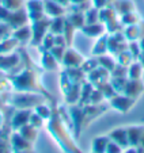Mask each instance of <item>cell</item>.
Masks as SVG:
<instances>
[{
  "instance_id": "8fae6325",
  "label": "cell",
  "mask_w": 144,
  "mask_h": 153,
  "mask_svg": "<svg viewBox=\"0 0 144 153\" xmlns=\"http://www.w3.org/2000/svg\"><path fill=\"white\" fill-rule=\"evenodd\" d=\"M11 31H12V29L8 25L4 23V22H0V42L11 37V34H10Z\"/></svg>"
},
{
  "instance_id": "9a60e30c",
  "label": "cell",
  "mask_w": 144,
  "mask_h": 153,
  "mask_svg": "<svg viewBox=\"0 0 144 153\" xmlns=\"http://www.w3.org/2000/svg\"><path fill=\"white\" fill-rule=\"evenodd\" d=\"M11 152V148L8 144H6V140L0 138V153H10Z\"/></svg>"
},
{
  "instance_id": "6da1fadb",
  "label": "cell",
  "mask_w": 144,
  "mask_h": 153,
  "mask_svg": "<svg viewBox=\"0 0 144 153\" xmlns=\"http://www.w3.org/2000/svg\"><path fill=\"white\" fill-rule=\"evenodd\" d=\"M27 20H30L29 15H27V11L20 8V10H16V11L10 14V16H8L6 23L8 25L12 30H16V29H20V27H23V26H26Z\"/></svg>"
},
{
  "instance_id": "ba28073f",
  "label": "cell",
  "mask_w": 144,
  "mask_h": 153,
  "mask_svg": "<svg viewBox=\"0 0 144 153\" xmlns=\"http://www.w3.org/2000/svg\"><path fill=\"white\" fill-rule=\"evenodd\" d=\"M44 6H45V11L48 15L58 16V15L63 14V8L60 7L58 3H56L55 0H45V1H44Z\"/></svg>"
},
{
  "instance_id": "4fadbf2b",
  "label": "cell",
  "mask_w": 144,
  "mask_h": 153,
  "mask_svg": "<svg viewBox=\"0 0 144 153\" xmlns=\"http://www.w3.org/2000/svg\"><path fill=\"white\" fill-rule=\"evenodd\" d=\"M42 64L46 68L53 69V68H55V65H52L53 64V56L49 54V53H45V54H44V58H42Z\"/></svg>"
},
{
  "instance_id": "52a82bcc",
  "label": "cell",
  "mask_w": 144,
  "mask_h": 153,
  "mask_svg": "<svg viewBox=\"0 0 144 153\" xmlns=\"http://www.w3.org/2000/svg\"><path fill=\"white\" fill-rule=\"evenodd\" d=\"M12 35H14L20 43H25V42H27V41L33 39V30L27 26H23V27H20V29L14 30V34Z\"/></svg>"
},
{
  "instance_id": "7c38bea8",
  "label": "cell",
  "mask_w": 144,
  "mask_h": 153,
  "mask_svg": "<svg viewBox=\"0 0 144 153\" xmlns=\"http://www.w3.org/2000/svg\"><path fill=\"white\" fill-rule=\"evenodd\" d=\"M49 29L52 33H55V34H58V33H61V29H63V20L61 19H55L52 22V23L49 25Z\"/></svg>"
},
{
  "instance_id": "5b68a950",
  "label": "cell",
  "mask_w": 144,
  "mask_h": 153,
  "mask_svg": "<svg viewBox=\"0 0 144 153\" xmlns=\"http://www.w3.org/2000/svg\"><path fill=\"white\" fill-rule=\"evenodd\" d=\"M27 122H30V111L29 110L16 111V114L12 118V129L14 130L20 129L25 125H27Z\"/></svg>"
},
{
  "instance_id": "5bb4252c",
  "label": "cell",
  "mask_w": 144,
  "mask_h": 153,
  "mask_svg": "<svg viewBox=\"0 0 144 153\" xmlns=\"http://www.w3.org/2000/svg\"><path fill=\"white\" fill-rule=\"evenodd\" d=\"M10 14H11V11H8L6 7H3L0 4V22H4V23H6L8 16H10Z\"/></svg>"
},
{
  "instance_id": "44dd1931",
  "label": "cell",
  "mask_w": 144,
  "mask_h": 153,
  "mask_svg": "<svg viewBox=\"0 0 144 153\" xmlns=\"http://www.w3.org/2000/svg\"><path fill=\"white\" fill-rule=\"evenodd\" d=\"M72 3H82V1H86V0H69Z\"/></svg>"
},
{
  "instance_id": "8992f818",
  "label": "cell",
  "mask_w": 144,
  "mask_h": 153,
  "mask_svg": "<svg viewBox=\"0 0 144 153\" xmlns=\"http://www.w3.org/2000/svg\"><path fill=\"white\" fill-rule=\"evenodd\" d=\"M18 43H19V41H18L14 35L4 41H2V42H0V54L8 56V54H11V53H14V50L18 48Z\"/></svg>"
},
{
  "instance_id": "2e32d148",
  "label": "cell",
  "mask_w": 144,
  "mask_h": 153,
  "mask_svg": "<svg viewBox=\"0 0 144 153\" xmlns=\"http://www.w3.org/2000/svg\"><path fill=\"white\" fill-rule=\"evenodd\" d=\"M44 42H45V48H46V49L52 48V45H53V37H52V35H45V38H44Z\"/></svg>"
},
{
  "instance_id": "ffe728a7",
  "label": "cell",
  "mask_w": 144,
  "mask_h": 153,
  "mask_svg": "<svg viewBox=\"0 0 144 153\" xmlns=\"http://www.w3.org/2000/svg\"><path fill=\"white\" fill-rule=\"evenodd\" d=\"M3 83H4V77L0 75V85H3ZM0 88H2V87H0Z\"/></svg>"
},
{
  "instance_id": "9c48e42d",
  "label": "cell",
  "mask_w": 144,
  "mask_h": 153,
  "mask_svg": "<svg viewBox=\"0 0 144 153\" xmlns=\"http://www.w3.org/2000/svg\"><path fill=\"white\" fill-rule=\"evenodd\" d=\"M2 6L6 7L8 11L14 12L16 10H20L23 6V0H2Z\"/></svg>"
},
{
  "instance_id": "d6986e66",
  "label": "cell",
  "mask_w": 144,
  "mask_h": 153,
  "mask_svg": "<svg viewBox=\"0 0 144 153\" xmlns=\"http://www.w3.org/2000/svg\"><path fill=\"white\" fill-rule=\"evenodd\" d=\"M56 3H58V4H65L67 3V0H55Z\"/></svg>"
},
{
  "instance_id": "7402d4cb",
  "label": "cell",
  "mask_w": 144,
  "mask_h": 153,
  "mask_svg": "<svg viewBox=\"0 0 144 153\" xmlns=\"http://www.w3.org/2000/svg\"><path fill=\"white\" fill-rule=\"evenodd\" d=\"M16 153H32L30 150H23V152H16Z\"/></svg>"
},
{
  "instance_id": "7a4b0ae2",
  "label": "cell",
  "mask_w": 144,
  "mask_h": 153,
  "mask_svg": "<svg viewBox=\"0 0 144 153\" xmlns=\"http://www.w3.org/2000/svg\"><path fill=\"white\" fill-rule=\"evenodd\" d=\"M27 15L32 22H37V20L42 19L44 14H45V6L40 0H29L26 3Z\"/></svg>"
},
{
  "instance_id": "e0dca14e",
  "label": "cell",
  "mask_w": 144,
  "mask_h": 153,
  "mask_svg": "<svg viewBox=\"0 0 144 153\" xmlns=\"http://www.w3.org/2000/svg\"><path fill=\"white\" fill-rule=\"evenodd\" d=\"M94 3L97 7H104L106 4V0H94Z\"/></svg>"
},
{
  "instance_id": "277c9868",
  "label": "cell",
  "mask_w": 144,
  "mask_h": 153,
  "mask_svg": "<svg viewBox=\"0 0 144 153\" xmlns=\"http://www.w3.org/2000/svg\"><path fill=\"white\" fill-rule=\"evenodd\" d=\"M11 148L14 150V153L16 152H23L27 150L30 148V144L25 137H22L20 134H12L11 137Z\"/></svg>"
},
{
  "instance_id": "ac0fdd59",
  "label": "cell",
  "mask_w": 144,
  "mask_h": 153,
  "mask_svg": "<svg viewBox=\"0 0 144 153\" xmlns=\"http://www.w3.org/2000/svg\"><path fill=\"white\" fill-rule=\"evenodd\" d=\"M3 123H4V121H3V114L0 113V127L3 126Z\"/></svg>"
},
{
  "instance_id": "3957f363",
  "label": "cell",
  "mask_w": 144,
  "mask_h": 153,
  "mask_svg": "<svg viewBox=\"0 0 144 153\" xmlns=\"http://www.w3.org/2000/svg\"><path fill=\"white\" fill-rule=\"evenodd\" d=\"M46 26H49V22L45 18L37 20V22H33V39H32L33 45H38L41 42V39L45 37L44 33H45Z\"/></svg>"
},
{
  "instance_id": "30bf717a",
  "label": "cell",
  "mask_w": 144,
  "mask_h": 153,
  "mask_svg": "<svg viewBox=\"0 0 144 153\" xmlns=\"http://www.w3.org/2000/svg\"><path fill=\"white\" fill-rule=\"evenodd\" d=\"M20 136L25 137V138H26L29 142H32L33 140L35 138V136H37V131H35L34 127L25 125L23 127H20Z\"/></svg>"
}]
</instances>
